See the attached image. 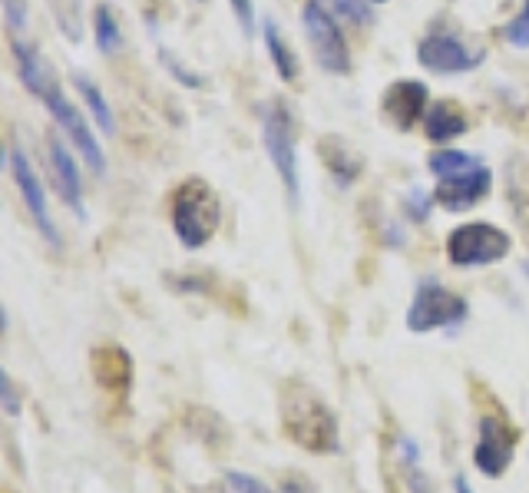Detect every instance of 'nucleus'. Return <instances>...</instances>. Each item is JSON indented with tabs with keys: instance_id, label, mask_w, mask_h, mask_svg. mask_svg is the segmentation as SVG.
Here are the masks:
<instances>
[{
	"instance_id": "nucleus-1",
	"label": "nucleus",
	"mask_w": 529,
	"mask_h": 493,
	"mask_svg": "<svg viewBox=\"0 0 529 493\" xmlns=\"http://www.w3.org/2000/svg\"><path fill=\"white\" fill-rule=\"evenodd\" d=\"M14 63H17V73H20V83H24V87L34 93L37 100H43L47 113L57 120L60 130L67 133V139L73 143V149L80 153L83 163L90 166V173L103 176V169H106L103 149H100V143H96V136L90 133L86 120L80 116V106H73L67 100V93L60 90L53 70L40 60V53L30 47L24 37H14Z\"/></svg>"
},
{
	"instance_id": "nucleus-2",
	"label": "nucleus",
	"mask_w": 529,
	"mask_h": 493,
	"mask_svg": "<svg viewBox=\"0 0 529 493\" xmlns=\"http://www.w3.org/2000/svg\"><path fill=\"white\" fill-rule=\"evenodd\" d=\"M278 414H282V434L291 444H298L305 454L331 457L341 450L338 417L325 404V398L308 388L305 381H285L282 398H278Z\"/></svg>"
},
{
	"instance_id": "nucleus-3",
	"label": "nucleus",
	"mask_w": 529,
	"mask_h": 493,
	"mask_svg": "<svg viewBox=\"0 0 529 493\" xmlns=\"http://www.w3.org/2000/svg\"><path fill=\"white\" fill-rule=\"evenodd\" d=\"M473 388V407L480 411V424H477V447H473V464H477L480 474L487 477H503L510 470L516 447H520V427L510 421V414L503 411V404L496 401V394L487 391V384L470 381Z\"/></svg>"
},
{
	"instance_id": "nucleus-4",
	"label": "nucleus",
	"mask_w": 529,
	"mask_h": 493,
	"mask_svg": "<svg viewBox=\"0 0 529 493\" xmlns=\"http://www.w3.org/2000/svg\"><path fill=\"white\" fill-rule=\"evenodd\" d=\"M430 173L440 179L434 189V202H440L447 212H470L477 202H483L493 189V173L473 156L460 149H444L430 156Z\"/></svg>"
},
{
	"instance_id": "nucleus-5",
	"label": "nucleus",
	"mask_w": 529,
	"mask_h": 493,
	"mask_svg": "<svg viewBox=\"0 0 529 493\" xmlns=\"http://www.w3.org/2000/svg\"><path fill=\"white\" fill-rule=\"evenodd\" d=\"M172 212V229H176L179 242L186 249H202L205 242L219 232V196L212 192L209 182L202 179H186L182 186L172 192L169 202Z\"/></svg>"
},
{
	"instance_id": "nucleus-6",
	"label": "nucleus",
	"mask_w": 529,
	"mask_h": 493,
	"mask_svg": "<svg viewBox=\"0 0 529 493\" xmlns=\"http://www.w3.org/2000/svg\"><path fill=\"white\" fill-rule=\"evenodd\" d=\"M513 249V239L490 222H467L450 232L447 259L457 269H473V265H493L506 259Z\"/></svg>"
},
{
	"instance_id": "nucleus-7",
	"label": "nucleus",
	"mask_w": 529,
	"mask_h": 493,
	"mask_svg": "<svg viewBox=\"0 0 529 493\" xmlns=\"http://www.w3.org/2000/svg\"><path fill=\"white\" fill-rule=\"evenodd\" d=\"M301 27H305V37L311 50H315V60L321 70L334 73V77H344L351 73V50L348 40H344L338 20L328 14L325 4L318 0H308L305 10H301Z\"/></svg>"
},
{
	"instance_id": "nucleus-8",
	"label": "nucleus",
	"mask_w": 529,
	"mask_h": 493,
	"mask_svg": "<svg viewBox=\"0 0 529 493\" xmlns=\"http://www.w3.org/2000/svg\"><path fill=\"white\" fill-rule=\"evenodd\" d=\"M262 143L265 153L272 159L275 173L282 176L285 192L291 202H298V156H295V126L282 103H268L262 113Z\"/></svg>"
},
{
	"instance_id": "nucleus-9",
	"label": "nucleus",
	"mask_w": 529,
	"mask_h": 493,
	"mask_svg": "<svg viewBox=\"0 0 529 493\" xmlns=\"http://www.w3.org/2000/svg\"><path fill=\"white\" fill-rule=\"evenodd\" d=\"M467 312H470L467 298H460L444 285H424L407 308V328L414 335H427V331L457 325V321L467 318Z\"/></svg>"
},
{
	"instance_id": "nucleus-10",
	"label": "nucleus",
	"mask_w": 529,
	"mask_h": 493,
	"mask_svg": "<svg viewBox=\"0 0 529 493\" xmlns=\"http://www.w3.org/2000/svg\"><path fill=\"white\" fill-rule=\"evenodd\" d=\"M10 173H14V182H17L20 196H24V202H27V212L40 229V235L50 245H60L57 225H53L50 209H47V192H43V186H40V176H37L34 163H30L27 153L17 143H10Z\"/></svg>"
},
{
	"instance_id": "nucleus-11",
	"label": "nucleus",
	"mask_w": 529,
	"mask_h": 493,
	"mask_svg": "<svg viewBox=\"0 0 529 493\" xmlns=\"http://www.w3.org/2000/svg\"><path fill=\"white\" fill-rule=\"evenodd\" d=\"M417 60H420V67H427L430 73H467V70L480 67L483 53L470 50L460 37H453V34H430L420 40Z\"/></svg>"
},
{
	"instance_id": "nucleus-12",
	"label": "nucleus",
	"mask_w": 529,
	"mask_h": 493,
	"mask_svg": "<svg viewBox=\"0 0 529 493\" xmlns=\"http://www.w3.org/2000/svg\"><path fill=\"white\" fill-rule=\"evenodd\" d=\"M90 371L93 381L116 401H123L133 388V358L120 345H96L90 355Z\"/></svg>"
},
{
	"instance_id": "nucleus-13",
	"label": "nucleus",
	"mask_w": 529,
	"mask_h": 493,
	"mask_svg": "<svg viewBox=\"0 0 529 493\" xmlns=\"http://www.w3.org/2000/svg\"><path fill=\"white\" fill-rule=\"evenodd\" d=\"M384 113L397 130H414L417 120L427 116V87L417 80H397L384 93Z\"/></svg>"
},
{
	"instance_id": "nucleus-14",
	"label": "nucleus",
	"mask_w": 529,
	"mask_h": 493,
	"mask_svg": "<svg viewBox=\"0 0 529 493\" xmlns=\"http://www.w3.org/2000/svg\"><path fill=\"white\" fill-rule=\"evenodd\" d=\"M50 169H53V182H57V192L67 206L83 216V189H80V173H77V159L67 146H63L60 136H50Z\"/></svg>"
},
{
	"instance_id": "nucleus-15",
	"label": "nucleus",
	"mask_w": 529,
	"mask_h": 493,
	"mask_svg": "<svg viewBox=\"0 0 529 493\" xmlns=\"http://www.w3.org/2000/svg\"><path fill=\"white\" fill-rule=\"evenodd\" d=\"M506 202L513 209L516 225L529 235V159L513 156L506 163Z\"/></svg>"
},
{
	"instance_id": "nucleus-16",
	"label": "nucleus",
	"mask_w": 529,
	"mask_h": 493,
	"mask_svg": "<svg viewBox=\"0 0 529 493\" xmlns=\"http://www.w3.org/2000/svg\"><path fill=\"white\" fill-rule=\"evenodd\" d=\"M424 133L427 139H434V143H450V139L467 133V116H463L457 103H434V106H427Z\"/></svg>"
},
{
	"instance_id": "nucleus-17",
	"label": "nucleus",
	"mask_w": 529,
	"mask_h": 493,
	"mask_svg": "<svg viewBox=\"0 0 529 493\" xmlns=\"http://www.w3.org/2000/svg\"><path fill=\"white\" fill-rule=\"evenodd\" d=\"M318 153L325 156V166L331 169V176L341 182V186H348V182L358 179L361 173V159L351 153L348 146H344V139L338 136H325L318 143Z\"/></svg>"
},
{
	"instance_id": "nucleus-18",
	"label": "nucleus",
	"mask_w": 529,
	"mask_h": 493,
	"mask_svg": "<svg viewBox=\"0 0 529 493\" xmlns=\"http://www.w3.org/2000/svg\"><path fill=\"white\" fill-rule=\"evenodd\" d=\"M265 50H268V57H272V63H275L278 77L288 80V83L298 80V57H295V50L285 44V37L278 34V27L272 24V20H265Z\"/></svg>"
},
{
	"instance_id": "nucleus-19",
	"label": "nucleus",
	"mask_w": 529,
	"mask_h": 493,
	"mask_svg": "<svg viewBox=\"0 0 529 493\" xmlns=\"http://www.w3.org/2000/svg\"><path fill=\"white\" fill-rule=\"evenodd\" d=\"M77 90L83 96L86 110H90V116L96 120V126H100L106 136H113L116 133V116L110 110V103H106V96L100 93V87H96L90 77H77Z\"/></svg>"
},
{
	"instance_id": "nucleus-20",
	"label": "nucleus",
	"mask_w": 529,
	"mask_h": 493,
	"mask_svg": "<svg viewBox=\"0 0 529 493\" xmlns=\"http://www.w3.org/2000/svg\"><path fill=\"white\" fill-rule=\"evenodd\" d=\"M93 30H96V47H100V53H116L123 47V34H120V24H116L113 7L100 4L93 10Z\"/></svg>"
},
{
	"instance_id": "nucleus-21",
	"label": "nucleus",
	"mask_w": 529,
	"mask_h": 493,
	"mask_svg": "<svg viewBox=\"0 0 529 493\" xmlns=\"http://www.w3.org/2000/svg\"><path fill=\"white\" fill-rule=\"evenodd\" d=\"M199 414H202V427L199 424H189V431L196 434L209 450H219V454H225V447H229V427L222 424L219 414L202 411V407H199Z\"/></svg>"
},
{
	"instance_id": "nucleus-22",
	"label": "nucleus",
	"mask_w": 529,
	"mask_h": 493,
	"mask_svg": "<svg viewBox=\"0 0 529 493\" xmlns=\"http://www.w3.org/2000/svg\"><path fill=\"white\" fill-rule=\"evenodd\" d=\"M503 34L516 50H529V0H523V10L506 24Z\"/></svg>"
},
{
	"instance_id": "nucleus-23",
	"label": "nucleus",
	"mask_w": 529,
	"mask_h": 493,
	"mask_svg": "<svg viewBox=\"0 0 529 493\" xmlns=\"http://www.w3.org/2000/svg\"><path fill=\"white\" fill-rule=\"evenodd\" d=\"M4 20L10 27V37H24V30H27V0H4Z\"/></svg>"
},
{
	"instance_id": "nucleus-24",
	"label": "nucleus",
	"mask_w": 529,
	"mask_h": 493,
	"mask_svg": "<svg viewBox=\"0 0 529 493\" xmlns=\"http://www.w3.org/2000/svg\"><path fill=\"white\" fill-rule=\"evenodd\" d=\"M334 10H338L341 17L354 20V24H367V20H371V7H367V0H334Z\"/></svg>"
},
{
	"instance_id": "nucleus-25",
	"label": "nucleus",
	"mask_w": 529,
	"mask_h": 493,
	"mask_svg": "<svg viewBox=\"0 0 529 493\" xmlns=\"http://www.w3.org/2000/svg\"><path fill=\"white\" fill-rule=\"evenodd\" d=\"M229 4H232L235 20H239L242 34L252 37V30H255V4H252V0H229Z\"/></svg>"
},
{
	"instance_id": "nucleus-26",
	"label": "nucleus",
	"mask_w": 529,
	"mask_h": 493,
	"mask_svg": "<svg viewBox=\"0 0 529 493\" xmlns=\"http://www.w3.org/2000/svg\"><path fill=\"white\" fill-rule=\"evenodd\" d=\"M225 480H229V487H232L235 493H272L265 484H258V480L248 477V474H229Z\"/></svg>"
},
{
	"instance_id": "nucleus-27",
	"label": "nucleus",
	"mask_w": 529,
	"mask_h": 493,
	"mask_svg": "<svg viewBox=\"0 0 529 493\" xmlns=\"http://www.w3.org/2000/svg\"><path fill=\"white\" fill-rule=\"evenodd\" d=\"M4 411L10 417L20 414V398H17V388H14V381H10V374H4Z\"/></svg>"
},
{
	"instance_id": "nucleus-28",
	"label": "nucleus",
	"mask_w": 529,
	"mask_h": 493,
	"mask_svg": "<svg viewBox=\"0 0 529 493\" xmlns=\"http://www.w3.org/2000/svg\"><path fill=\"white\" fill-rule=\"evenodd\" d=\"M282 493H315V490H311L308 480H301V477L295 474L291 480H285V490H282Z\"/></svg>"
},
{
	"instance_id": "nucleus-29",
	"label": "nucleus",
	"mask_w": 529,
	"mask_h": 493,
	"mask_svg": "<svg viewBox=\"0 0 529 493\" xmlns=\"http://www.w3.org/2000/svg\"><path fill=\"white\" fill-rule=\"evenodd\" d=\"M453 487H457V493H470L467 480H463V477H453Z\"/></svg>"
},
{
	"instance_id": "nucleus-30",
	"label": "nucleus",
	"mask_w": 529,
	"mask_h": 493,
	"mask_svg": "<svg viewBox=\"0 0 529 493\" xmlns=\"http://www.w3.org/2000/svg\"><path fill=\"white\" fill-rule=\"evenodd\" d=\"M367 4H384V0H367Z\"/></svg>"
},
{
	"instance_id": "nucleus-31",
	"label": "nucleus",
	"mask_w": 529,
	"mask_h": 493,
	"mask_svg": "<svg viewBox=\"0 0 529 493\" xmlns=\"http://www.w3.org/2000/svg\"><path fill=\"white\" fill-rule=\"evenodd\" d=\"M4 493H14V490H4Z\"/></svg>"
}]
</instances>
